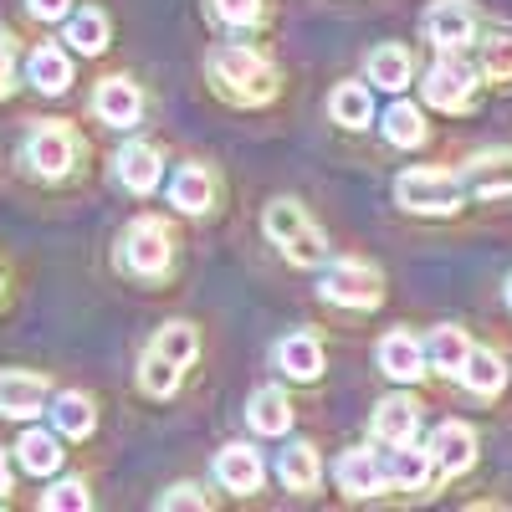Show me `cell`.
Instances as JSON below:
<instances>
[{
  "mask_svg": "<svg viewBox=\"0 0 512 512\" xmlns=\"http://www.w3.org/2000/svg\"><path fill=\"white\" fill-rule=\"evenodd\" d=\"M205 72L210 82L221 88V98L251 108V103H272L277 98V67L262 57V52H251V47H216L205 57Z\"/></svg>",
  "mask_w": 512,
  "mask_h": 512,
  "instance_id": "cell-1",
  "label": "cell"
},
{
  "mask_svg": "<svg viewBox=\"0 0 512 512\" xmlns=\"http://www.w3.org/2000/svg\"><path fill=\"white\" fill-rule=\"evenodd\" d=\"M118 267L144 277V282H159L175 267V236H169V226L159 216H139L118 241Z\"/></svg>",
  "mask_w": 512,
  "mask_h": 512,
  "instance_id": "cell-2",
  "label": "cell"
},
{
  "mask_svg": "<svg viewBox=\"0 0 512 512\" xmlns=\"http://www.w3.org/2000/svg\"><path fill=\"white\" fill-rule=\"evenodd\" d=\"M395 195L415 216H451L466 200V180L451 175V169H405L395 180Z\"/></svg>",
  "mask_w": 512,
  "mask_h": 512,
  "instance_id": "cell-3",
  "label": "cell"
},
{
  "mask_svg": "<svg viewBox=\"0 0 512 512\" xmlns=\"http://www.w3.org/2000/svg\"><path fill=\"white\" fill-rule=\"evenodd\" d=\"M323 303H338V308H379V297H384V277H379V267H369V262H338V267H328L323 272Z\"/></svg>",
  "mask_w": 512,
  "mask_h": 512,
  "instance_id": "cell-4",
  "label": "cell"
},
{
  "mask_svg": "<svg viewBox=\"0 0 512 512\" xmlns=\"http://www.w3.org/2000/svg\"><path fill=\"white\" fill-rule=\"evenodd\" d=\"M26 164L36 169L41 180H62L67 169L77 164V134L67 123H41L36 134L26 139Z\"/></svg>",
  "mask_w": 512,
  "mask_h": 512,
  "instance_id": "cell-5",
  "label": "cell"
},
{
  "mask_svg": "<svg viewBox=\"0 0 512 512\" xmlns=\"http://www.w3.org/2000/svg\"><path fill=\"white\" fill-rule=\"evenodd\" d=\"M472 93H477V72L466 67L461 57H441L431 72H425V103L441 108V113L472 108Z\"/></svg>",
  "mask_w": 512,
  "mask_h": 512,
  "instance_id": "cell-6",
  "label": "cell"
},
{
  "mask_svg": "<svg viewBox=\"0 0 512 512\" xmlns=\"http://www.w3.org/2000/svg\"><path fill=\"white\" fill-rule=\"evenodd\" d=\"M420 31H425V41H431V47H441V52H461L466 41L477 36V11L466 6V0H436V6L425 11Z\"/></svg>",
  "mask_w": 512,
  "mask_h": 512,
  "instance_id": "cell-7",
  "label": "cell"
},
{
  "mask_svg": "<svg viewBox=\"0 0 512 512\" xmlns=\"http://www.w3.org/2000/svg\"><path fill=\"white\" fill-rule=\"evenodd\" d=\"M47 395H52L47 374H31V369H6V374H0V415H11V420L41 415Z\"/></svg>",
  "mask_w": 512,
  "mask_h": 512,
  "instance_id": "cell-8",
  "label": "cell"
},
{
  "mask_svg": "<svg viewBox=\"0 0 512 512\" xmlns=\"http://www.w3.org/2000/svg\"><path fill=\"white\" fill-rule=\"evenodd\" d=\"M431 461H436L441 477L472 472V466H477V431H472V425H461V420H446L441 431L431 436Z\"/></svg>",
  "mask_w": 512,
  "mask_h": 512,
  "instance_id": "cell-9",
  "label": "cell"
},
{
  "mask_svg": "<svg viewBox=\"0 0 512 512\" xmlns=\"http://www.w3.org/2000/svg\"><path fill=\"white\" fill-rule=\"evenodd\" d=\"M333 477H338V492H349V497H379L384 487H395L390 466H384L374 451H344Z\"/></svg>",
  "mask_w": 512,
  "mask_h": 512,
  "instance_id": "cell-10",
  "label": "cell"
},
{
  "mask_svg": "<svg viewBox=\"0 0 512 512\" xmlns=\"http://www.w3.org/2000/svg\"><path fill=\"white\" fill-rule=\"evenodd\" d=\"M93 113H98L108 128H134L139 113H144V93H139L128 77H103L98 93H93Z\"/></svg>",
  "mask_w": 512,
  "mask_h": 512,
  "instance_id": "cell-11",
  "label": "cell"
},
{
  "mask_svg": "<svg viewBox=\"0 0 512 512\" xmlns=\"http://www.w3.org/2000/svg\"><path fill=\"white\" fill-rule=\"evenodd\" d=\"M113 175H118V185L128 195H149L159 185V175H164V159H159L154 144H123L113 154Z\"/></svg>",
  "mask_w": 512,
  "mask_h": 512,
  "instance_id": "cell-12",
  "label": "cell"
},
{
  "mask_svg": "<svg viewBox=\"0 0 512 512\" xmlns=\"http://www.w3.org/2000/svg\"><path fill=\"white\" fill-rule=\"evenodd\" d=\"M461 180L472 195L482 200H497V195H512V149H487L477 159H466Z\"/></svg>",
  "mask_w": 512,
  "mask_h": 512,
  "instance_id": "cell-13",
  "label": "cell"
},
{
  "mask_svg": "<svg viewBox=\"0 0 512 512\" xmlns=\"http://www.w3.org/2000/svg\"><path fill=\"white\" fill-rule=\"evenodd\" d=\"M216 482L226 492H236V497H251V492H262L267 466H262V456H256L251 446H226L216 456Z\"/></svg>",
  "mask_w": 512,
  "mask_h": 512,
  "instance_id": "cell-14",
  "label": "cell"
},
{
  "mask_svg": "<svg viewBox=\"0 0 512 512\" xmlns=\"http://www.w3.org/2000/svg\"><path fill=\"white\" fill-rule=\"evenodd\" d=\"M415 425H420V405H415L410 395H390V400H379L369 431H374V441H384V446H410V441H415Z\"/></svg>",
  "mask_w": 512,
  "mask_h": 512,
  "instance_id": "cell-15",
  "label": "cell"
},
{
  "mask_svg": "<svg viewBox=\"0 0 512 512\" xmlns=\"http://www.w3.org/2000/svg\"><path fill=\"white\" fill-rule=\"evenodd\" d=\"M277 369L297 384H313L323 374V344L313 333H287L282 344H277Z\"/></svg>",
  "mask_w": 512,
  "mask_h": 512,
  "instance_id": "cell-16",
  "label": "cell"
},
{
  "mask_svg": "<svg viewBox=\"0 0 512 512\" xmlns=\"http://www.w3.org/2000/svg\"><path fill=\"white\" fill-rule=\"evenodd\" d=\"M246 420H251L256 436H287V425H292V400H287V390H277V384L256 390L251 405H246Z\"/></svg>",
  "mask_w": 512,
  "mask_h": 512,
  "instance_id": "cell-17",
  "label": "cell"
},
{
  "mask_svg": "<svg viewBox=\"0 0 512 512\" xmlns=\"http://www.w3.org/2000/svg\"><path fill=\"white\" fill-rule=\"evenodd\" d=\"M379 369L390 374V379H400V384H410V379H420V369H425V349H420V338H410V333H390L379 344Z\"/></svg>",
  "mask_w": 512,
  "mask_h": 512,
  "instance_id": "cell-18",
  "label": "cell"
},
{
  "mask_svg": "<svg viewBox=\"0 0 512 512\" xmlns=\"http://www.w3.org/2000/svg\"><path fill=\"white\" fill-rule=\"evenodd\" d=\"M210 195H216V180H210L200 164L175 169V180H169V205H180L185 216H200V210H210Z\"/></svg>",
  "mask_w": 512,
  "mask_h": 512,
  "instance_id": "cell-19",
  "label": "cell"
},
{
  "mask_svg": "<svg viewBox=\"0 0 512 512\" xmlns=\"http://www.w3.org/2000/svg\"><path fill=\"white\" fill-rule=\"evenodd\" d=\"M384 466H390V482H395V487H405V492H420L425 482H431V472H436L431 451H410V446H390Z\"/></svg>",
  "mask_w": 512,
  "mask_h": 512,
  "instance_id": "cell-20",
  "label": "cell"
},
{
  "mask_svg": "<svg viewBox=\"0 0 512 512\" xmlns=\"http://www.w3.org/2000/svg\"><path fill=\"white\" fill-rule=\"evenodd\" d=\"M410 52L405 47H374L369 52V82H379L384 93H405L410 88Z\"/></svg>",
  "mask_w": 512,
  "mask_h": 512,
  "instance_id": "cell-21",
  "label": "cell"
},
{
  "mask_svg": "<svg viewBox=\"0 0 512 512\" xmlns=\"http://www.w3.org/2000/svg\"><path fill=\"white\" fill-rule=\"evenodd\" d=\"M52 420H57V431H62V436L82 441V436H93L98 410H93V400H88V395L67 390V395H57V400H52Z\"/></svg>",
  "mask_w": 512,
  "mask_h": 512,
  "instance_id": "cell-22",
  "label": "cell"
},
{
  "mask_svg": "<svg viewBox=\"0 0 512 512\" xmlns=\"http://www.w3.org/2000/svg\"><path fill=\"white\" fill-rule=\"evenodd\" d=\"M277 477H282L287 492H313V487H318V451H313L308 441L287 446L282 461H277Z\"/></svg>",
  "mask_w": 512,
  "mask_h": 512,
  "instance_id": "cell-23",
  "label": "cell"
},
{
  "mask_svg": "<svg viewBox=\"0 0 512 512\" xmlns=\"http://www.w3.org/2000/svg\"><path fill=\"white\" fill-rule=\"evenodd\" d=\"M369 113H374V98H369L364 82H338L333 98H328V118L344 123V128H364Z\"/></svg>",
  "mask_w": 512,
  "mask_h": 512,
  "instance_id": "cell-24",
  "label": "cell"
},
{
  "mask_svg": "<svg viewBox=\"0 0 512 512\" xmlns=\"http://www.w3.org/2000/svg\"><path fill=\"white\" fill-rule=\"evenodd\" d=\"M425 359H431L441 374H461L466 359H472V338H466L461 328H436L431 344H425Z\"/></svg>",
  "mask_w": 512,
  "mask_h": 512,
  "instance_id": "cell-25",
  "label": "cell"
},
{
  "mask_svg": "<svg viewBox=\"0 0 512 512\" xmlns=\"http://www.w3.org/2000/svg\"><path fill=\"white\" fill-rule=\"evenodd\" d=\"M31 82L41 93H67V82H72V62H67V52L62 47H36L31 52Z\"/></svg>",
  "mask_w": 512,
  "mask_h": 512,
  "instance_id": "cell-26",
  "label": "cell"
},
{
  "mask_svg": "<svg viewBox=\"0 0 512 512\" xmlns=\"http://www.w3.org/2000/svg\"><path fill=\"white\" fill-rule=\"evenodd\" d=\"M16 451H21V466H26L31 477H52L57 466H62V446H57L52 431H26Z\"/></svg>",
  "mask_w": 512,
  "mask_h": 512,
  "instance_id": "cell-27",
  "label": "cell"
},
{
  "mask_svg": "<svg viewBox=\"0 0 512 512\" xmlns=\"http://www.w3.org/2000/svg\"><path fill=\"white\" fill-rule=\"evenodd\" d=\"M461 379H466V390H472V395L492 400V395L502 390V379H507V369H502V359H497L492 349H472V359H466Z\"/></svg>",
  "mask_w": 512,
  "mask_h": 512,
  "instance_id": "cell-28",
  "label": "cell"
},
{
  "mask_svg": "<svg viewBox=\"0 0 512 512\" xmlns=\"http://www.w3.org/2000/svg\"><path fill=\"white\" fill-rule=\"evenodd\" d=\"M154 354H164L169 364H180V369H190L195 364V354H200V338H195V328L190 323H164L159 333H154V344H149Z\"/></svg>",
  "mask_w": 512,
  "mask_h": 512,
  "instance_id": "cell-29",
  "label": "cell"
},
{
  "mask_svg": "<svg viewBox=\"0 0 512 512\" xmlns=\"http://www.w3.org/2000/svg\"><path fill=\"white\" fill-rule=\"evenodd\" d=\"M384 139H390L395 149H415L425 144V118L415 103H395L390 113H384Z\"/></svg>",
  "mask_w": 512,
  "mask_h": 512,
  "instance_id": "cell-30",
  "label": "cell"
},
{
  "mask_svg": "<svg viewBox=\"0 0 512 512\" xmlns=\"http://www.w3.org/2000/svg\"><path fill=\"white\" fill-rule=\"evenodd\" d=\"M139 384H144V395H154V400H169L180 390V364H169L164 354H144V364H139Z\"/></svg>",
  "mask_w": 512,
  "mask_h": 512,
  "instance_id": "cell-31",
  "label": "cell"
},
{
  "mask_svg": "<svg viewBox=\"0 0 512 512\" xmlns=\"http://www.w3.org/2000/svg\"><path fill=\"white\" fill-rule=\"evenodd\" d=\"M67 41H72L77 52L98 57V52L108 47V16H103V11H82V16H72V21H67Z\"/></svg>",
  "mask_w": 512,
  "mask_h": 512,
  "instance_id": "cell-32",
  "label": "cell"
},
{
  "mask_svg": "<svg viewBox=\"0 0 512 512\" xmlns=\"http://www.w3.org/2000/svg\"><path fill=\"white\" fill-rule=\"evenodd\" d=\"M313 221H308V210L303 205H292V200H277L272 210H267V236L277 241V246H287L297 231H308Z\"/></svg>",
  "mask_w": 512,
  "mask_h": 512,
  "instance_id": "cell-33",
  "label": "cell"
},
{
  "mask_svg": "<svg viewBox=\"0 0 512 512\" xmlns=\"http://www.w3.org/2000/svg\"><path fill=\"white\" fill-rule=\"evenodd\" d=\"M482 72L492 82H512V31H492L482 41Z\"/></svg>",
  "mask_w": 512,
  "mask_h": 512,
  "instance_id": "cell-34",
  "label": "cell"
},
{
  "mask_svg": "<svg viewBox=\"0 0 512 512\" xmlns=\"http://www.w3.org/2000/svg\"><path fill=\"white\" fill-rule=\"evenodd\" d=\"M41 507H52V512H82V507H93V492L88 482H57L52 492H41Z\"/></svg>",
  "mask_w": 512,
  "mask_h": 512,
  "instance_id": "cell-35",
  "label": "cell"
},
{
  "mask_svg": "<svg viewBox=\"0 0 512 512\" xmlns=\"http://www.w3.org/2000/svg\"><path fill=\"white\" fill-rule=\"evenodd\" d=\"M216 16L226 26H256L262 21V0H216Z\"/></svg>",
  "mask_w": 512,
  "mask_h": 512,
  "instance_id": "cell-36",
  "label": "cell"
},
{
  "mask_svg": "<svg viewBox=\"0 0 512 512\" xmlns=\"http://www.w3.org/2000/svg\"><path fill=\"white\" fill-rule=\"evenodd\" d=\"M11 72H16V41H11L6 26H0V98L11 93Z\"/></svg>",
  "mask_w": 512,
  "mask_h": 512,
  "instance_id": "cell-37",
  "label": "cell"
},
{
  "mask_svg": "<svg viewBox=\"0 0 512 512\" xmlns=\"http://www.w3.org/2000/svg\"><path fill=\"white\" fill-rule=\"evenodd\" d=\"M26 11H31L36 21H62V16L72 11V0H26Z\"/></svg>",
  "mask_w": 512,
  "mask_h": 512,
  "instance_id": "cell-38",
  "label": "cell"
},
{
  "mask_svg": "<svg viewBox=\"0 0 512 512\" xmlns=\"http://www.w3.org/2000/svg\"><path fill=\"white\" fill-rule=\"evenodd\" d=\"M159 507H205V497H200L195 487H169V492L159 497Z\"/></svg>",
  "mask_w": 512,
  "mask_h": 512,
  "instance_id": "cell-39",
  "label": "cell"
},
{
  "mask_svg": "<svg viewBox=\"0 0 512 512\" xmlns=\"http://www.w3.org/2000/svg\"><path fill=\"white\" fill-rule=\"evenodd\" d=\"M11 492V466H6V456H0V497Z\"/></svg>",
  "mask_w": 512,
  "mask_h": 512,
  "instance_id": "cell-40",
  "label": "cell"
},
{
  "mask_svg": "<svg viewBox=\"0 0 512 512\" xmlns=\"http://www.w3.org/2000/svg\"><path fill=\"white\" fill-rule=\"evenodd\" d=\"M507 303H512V277H507Z\"/></svg>",
  "mask_w": 512,
  "mask_h": 512,
  "instance_id": "cell-41",
  "label": "cell"
}]
</instances>
